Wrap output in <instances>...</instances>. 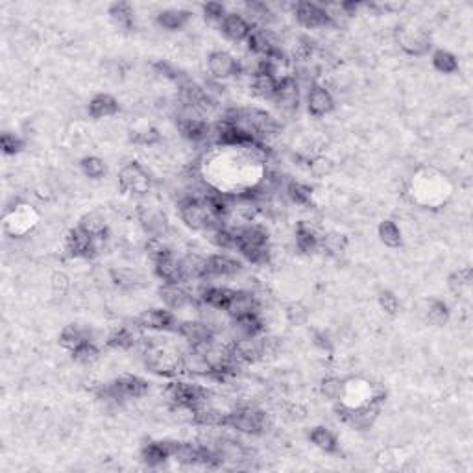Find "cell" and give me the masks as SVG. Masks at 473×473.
I'll return each instance as SVG.
<instances>
[{"label": "cell", "mask_w": 473, "mask_h": 473, "mask_svg": "<svg viewBox=\"0 0 473 473\" xmlns=\"http://www.w3.org/2000/svg\"><path fill=\"white\" fill-rule=\"evenodd\" d=\"M235 231V250H239L240 255L252 265H267L270 259V248H268L267 228L259 224L240 225Z\"/></svg>", "instance_id": "cell-1"}, {"label": "cell", "mask_w": 473, "mask_h": 473, "mask_svg": "<svg viewBox=\"0 0 473 473\" xmlns=\"http://www.w3.org/2000/svg\"><path fill=\"white\" fill-rule=\"evenodd\" d=\"M144 364L150 372L157 376L172 377L181 372V354L174 346L161 344V342H148L143 351Z\"/></svg>", "instance_id": "cell-2"}, {"label": "cell", "mask_w": 473, "mask_h": 473, "mask_svg": "<svg viewBox=\"0 0 473 473\" xmlns=\"http://www.w3.org/2000/svg\"><path fill=\"white\" fill-rule=\"evenodd\" d=\"M179 218L185 222L187 228L194 231H209L211 228L222 225L213 215L211 207L203 196H185L178 203Z\"/></svg>", "instance_id": "cell-3"}, {"label": "cell", "mask_w": 473, "mask_h": 473, "mask_svg": "<svg viewBox=\"0 0 473 473\" xmlns=\"http://www.w3.org/2000/svg\"><path fill=\"white\" fill-rule=\"evenodd\" d=\"M267 413L253 405H240L233 410H228L225 416V427L233 429L244 435H261L267 431Z\"/></svg>", "instance_id": "cell-4"}, {"label": "cell", "mask_w": 473, "mask_h": 473, "mask_svg": "<svg viewBox=\"0 0 473 473\" xmlns=\"http://www.w3.org/2000/svg\"><path fill=\"white\" fill-rule=\"evenodd\" d=\"M119 187L122 193L134 194V196H144L152 188V178L141 163L132 161L119 172Z\"/></svg>", "instance_id": "cell-5"}, {"label": "cell", "mask_w": 473, "mask_h": 473, "mask_svg": "<svg viewBox=\"0 0 473 473\" xmlns=\"http://www.w3.org/2000/svg\"><path fill=\"white\" fill-rule=\"evenodd\" d=\"M106 239H95L80 228H74L65 237V252L74 259H92L102 252Z\"/></svg>", "instance_id": "cell-6"}, {"label": "cell", "mask_w": 473, "mask_h": 473, "mask_svg": "<svg viewBox=\"0 0 473 473\" xmlns=\"http://www.w3.org/2000/svg\"><path fill=\"white\" fill-rule=\"evenodd\" d=\"M294 14L296 21L304 28H309V30L326 28L335 23L333 15H331L326 8H321L320 4H314V2H298Z\"/></svg>", "instance_id": "cell-7"}, {"label": "cell", "mask_w": 473, "mask_h": 473, "mask_svg": "<svg viewBox=\"0 0 473 473\" xmlns=\"http://www.w3.org/2000/svg\"><path fill=\"white\" fill-rule=\"evenodd\" d=\"M154 270L156 276L159 277L163 283H170V285H185V274H184V265L181 259L174 255L172 250L163 253L161 257L154 261Z\"/></svg>", "instance_id": "cell-8"}, {"label": "cell", "mask_w": 473, "mask_h": 473, "mask_svg": "<svg viewBox=\"0 0 473 473\" xmlns=\"http://www.w3.org/2000/svg\"><path fill=\"white\" fill-rule=\"evenodd\" d=\"M135 324H137L141 329L159 331V333H163V331H176V327H178L176 314L166 307L148 309V311H144V313L135 320Z\"/></svg>", "instance_id": "cell-9"}, {"label": "cell", "mask_w": 473, "mask_h": 473, "mask_svg": "<svg viewBox=\"0 0 473 473\" xmlns=\"http://www.w3.org/2000/svg\"><path fill=\"white\" fill-rule=\"evenodd\" d=\"M176 333H178V336H181L191 348L203 344V342H207V340H211L216 336L215 329L203 320L178 321Z\"/></svg>", "instance_id": "cell-10"}, {"label": "cell", "mask_w": 473, "mask_h": 473, "mask_svg": "<svg viewBox=\"0 0 473 473\" xmlns=\"http://www.w3.org/2000/svg\"><path fill=\"white\" fill-rule=\"evenodd\" d=\"M398 43L409 55H425L431 51V37L416 28H398Z\"/></svg>", "instance_id": "cell-11"}, {"label": "cell", "mask_w": 473, "mask_h": 473, "mask_svg": "<svg viewBox=\"0 0 473 473\" xmlns=\"http://www.w3.org/2000/svg\"><path fill=\"white\" fill-rule=\"evenodd\" d=\"M207 69H209L213 78L228 80L233 78V76H237V74L240 73V63L230 52L216 51L211 52L209 58H207Z\"/></svg>", "instance_id": "cell-12"}, {"label": "cell", "mask_w": 473, "mask_h": 473, "mask_svg": "<svg viewBox=\"0 0 473 473\" xmlns=\"http://www.w3.org/2000/svg\"><path fill=\"white\" fill-rule=\"evenodd\" d=\"M207 277H231L243 272V262L225 253H215L206 257Z\"/></svg>", "instance_id": "cell-13"}, {"label": "cell", "mask_w": 473, "mask_h": 473, "mask_svg": "<svg viewBox=\"0 0 473 473\" xmlns=\"http://www.w3.org/2000/svg\"><path fill=\"white\" fill-rule=\"evenodd\" d=\"M139 222L143 225L150 239H163L169 231V222H166L165 213L156 209V207H141L139 209Z\"/></svg>", "instance_id": "cell-14"}, {"label": "cell", "mask_w": 473, "mask_h": 473, "mask_svg": "<svg viewBox=\"0 0 473 473\" xmlns=\"http://www.w3.org/2000/svg\"><path fill=\"white\" fill-rule=\"evenodd\" d=\"M181 372L194 377H209L213 376V364L203 351L188 346L187 351L181 354Z\"/></svg>", "instance_id": "cell-15"}, {"label": "cell", "mask_w": 473, "mask_h": 473, "mask_svg": "<svg viewBox=\"0 0 473 473\" xmlns=\"http://www.w3.org/2000/svg\"><path fill=\"white\" fill-rule=\"evenodd\" d=\"M257 311H259V302L250 290H235V289L230 302H228V305H225L224 309V313L228 314L231 320L246 317V314L257 313Z\"/></svg>", "instance_id": "cell-16"}, {"label": "cell", "mask_w": 473, "mask_h": 473, "mask_svg": "<svg viewBox=\"0 0 473 473\" xmlns=\"http://www.w3.org/2000/svg\"><path fill=\"white\" fill-rule=\"evenodd\" d=\"M274 102L287 111H294L299 106V83L296 76H283L277 82V91Z\"/></svg>", "instance_id": "cell-17"}, {"label": "cell", "mask_w": 473, "mask_h": 473, "mask_svg": "<svg viewBox=\"0 0 473 473\" xmlns=\"http://www.w3.org/2000/svg\"><path fill=\"white\" fill-rule=\"evenodd\" d=\"M110 280L113 281V285L122 290H128V292L148 287V277L137 268H111Z\"/></svg>", "instance_id": "cell-18"}, {"label": "cell", "mask_w": 473, "mask_h": 473, "mask_svg": "<svg viewBox=\"0 0 473 473\" xmlns=\"http://www.w3.org/2000/svg\"><path fill=\"white\" fill-rule=\"evenodd\" d=\"M246 43H248L250 51L257 58H270V55L281 52L280 46L276 45L274 37H272V33L268 32L267 28H253Z\"/></svg>", "instance_id": "cell-19"}, {"label": "cell", "mask_w": 473, "mask_h": 473, "mask_svg": "<svg viewBox=\"0 0 473 473\" xmlns=\"http://www.w3.org/2000/svg\"><path fill=\"white\" fill-rule=\"evenodd\" d=\"M159 298L170 311H181V309L193 305V294L184 285L163 283V287L159 289Z\"/></svg>", "instance_id": "cell-20"}, {"label": "cell", "mask_w": 473, "mask_h": 473, "mask_svg": "<svg viewBox=\"0 0 473 473\" xmlns=\"http://www.w3.org/2000/svg\"><path fill=\"white\" fill-rule=\"evenodd\" d=\"M335 107V100L331 97V92L327 91L324 85L314 83L313 87L309 89L307 95V110L313 117H324L331 113Z\"/></svg>", "instance_id": "cell-21"}, {"label": "cell", "mask_w": 473, "mask_h": 473, "mask_svg": "<svg viewBox=\"0 0 473 473\" xmlns=\"http://www.w3.org/2000/svg\"><path fill=\"white\" fill-rule=\"evenodd\" d=\"M143 331L141 327L135 326H120L115 331H111L107 336V346L115 349H132L137 346L139 340H143Z\"/></svg>", "instance_id": "cell-22"}, {"label": "cell", "mask_w": 473, "mask_h": 473, "mask_svg": "<svg viewBox=\"0 0 473 473\" xmlns=\"http://www.w3.org/2000/svg\"><path fill=\"white\" fill-rule=\"evenodd\" d=\"M220 30L231 41H246L252 33L253 26L246 17L239 14H228L220 23Z\"/></svg>", "instance_id": "cell-23"}, {"label": "cell", "mask_w": 473, "mask_h": 473, "mask_svg": "<svg viewBox=\"0 0 473 473\" xmlns=\"http://www.w3.org/2000/svg\"><path fill=\"white\" fill-rule=\"evenodd\" d=\"M170 459L184 466H196L202 462V444L194 446L191 442H172Z\"/></svg>", "instance_id": "cell-24"}, {"label": "cell", "mask_w": 473, "mask_h": 473, "mask_svg": "<svg viewBox=\"0 0 473 473\" xmlns=\"http://www.w3.org/2000/svg\"><path fill=\"white\" fill-rule=\"evenodd\" d=\"M320 235L309 222L302 220L296 224V246H298L299 252L311 253L320 248Z\"/></svg>", "instance_id": "cell-25"}, {"label": "cell", "mask_w": 473, "mask_h": 473, "mask_svg": "<svg viewBox=\"0 0 473 473\" xmlns=\"http://www.w3.org/2000/svg\"><path fill=\"white\" fill-rule=\"evenodd\" d=\"M117 113H119V102L106 92H100L89 102V115L92 119H107V117H113Z\"/></svg>", "instance_id": "cell-26"}, {"label": "cell", "mask_w": 473, "mask_h": 473, "mask_svg": "<svg viewBox=\"0 0 473 473\" xmlns=\"http://www.w3.org/2000/svg\"><path fill=\"white\" fill-rule=\"evenodd\" d=\"M170 451H172V440L150 442L148 446L143 447L141 457L148 466H159L170 459Z\"/></svg>", "instance_id": "cell-27"}, {"label": "cell", "mask_w": 473, "mask_h": 473, "mask_svg": "<svg viewBox=\"0 0 473 473\" xmlns=\"http://www.w3.org/2000/svg\"><path fill=\"white\" fill-rule=\"evenodd\" d=\"M280 80L274 74L261 73L252 76V92L262 100H274Z\"/></svg>", "instance_id": "cell-28"}, {"label": "cell", "mask_w": 473, "mask_h": 473, "mask_svg": "<svg viewBox=\"0 0 473 473\" xmlns=\"http://www.w3.org/2000/svg\"><path fill=\"white\" fill-rule=\"evenodd\" d=\"M231 294H233V289H228V287H206V289H202V292H200V299H202V304L207 305V307L224 311L228 302H230Z\"/></svg>", "instance_id": "cell-29"}, {"label": "cell", "mask_w": 473, "mask_h": 473, "mask_svg": "<svg viewBox=\"0 0 473 473\" xmlns=\"http://www.w3.org/2000/svg\"><path fill=\"white\" fill-rule=\"evenodd\" d=\"M188 21H191V11H185V9H163L157 14V24L170 32L185 28Z\"/></svg>", "instance_id": "cell-30"}, {"label": "cell", "mask_w": 473, "mask_h": 473, "mask_svg": "<svg viewBox=\"0 0 473 473\" xmlns=\"http://www.w3.org/2000/svg\"><path fill=\"white\" fill-rule=\"evenodd\" d=\"M78 228L85 231V233L91 235V237H95V239H107V224L98 213L83 215L82 218H80Z\"/></svg>", "instance_id": "cell-31"}, {"label": "cell", "mask_w": 473, "mask_h": 473, "mask_svg": "<svg viewBox=\"0 0 473 473\" xmlns=\"http://www.w3.org/2000/svg\"><path fill=\"white\" fill-rule=\"evenodd\" d=\"M377 233H379L381 243L388 248H400L403 244V235H401V230L394 220H383L377 228Z\"/></svg>", "instance_id": "cell-32"}, {"label": "cell", "mask_w": 473, "mask_h": 473, "mask_svg": "<svg viewBox=\"0 0 473 473\" xmlns=\"http://www.w3.org/2000/svg\"><path fill=\"white\" fill-rule=\"evenodd\" d=\"M85 340H91L87 335V331L82 329L80 326H74V324H70V326H65L60 335L61 348L69 349V351H73V349L78 348V346L82 344V342H85Z\"/></svg>", "instance_id": "cell-33"}, {"label": "cell", "mask_w": 473, "mask_h": 473, "mask_svg": "<svg viewBox=\"0 0 473 473\" xmlns=\"http://www.w3.org/2000/svg\"><path fill=\"white\" fill-rule=\"evenodd\" d=\"M207 233V239L213 246L220 250H235V231L231 228H225V225H216L211 228Z\"/></svg>", "instance_id": "cell-34"}, {"label": "cell", "mask_w": 473, "mask_h": 473, "mask_svg": "<svg viewBox=\"0 0 473 473\" xmlns=\"http://www.w3.org/2000/svg\"><path fill=\"white\" fill-rule=\"evenodd\" d=\"M110 15L113 23L120 26L122 30H129L134 26V8L128 2H115L110 6Z\"/></svg>", "instance_id": "cell-35"}, {"label": "cell", "mask_w": 473, "mask_h": 473, "mask_svg": "<svg viewBox=\"0 0 473 473\" xmlns=\"http://www.w3.org/2000/svg\"><path fill=\"white\" fill-rule=\"evenodd\" d=\"M311 442L326 453H336L339 450V440L327 427H314L311 431Z\"/></svg>", "instance_id": "cell-36"}, {"label": "cell", "mask_w": 473, "mask_h": 473, "mask_svg": "<svg viewBox=\"0 0 473 473\" xmlns=\"http://www.w3.org/2000/svg\"><path fill=\"white\" fill-rule=\"evenodd\" d=\"M285 193L290 202L296 203V206H309V203H311V196H313L311 187H307V185L304 184H298V181L287 184Z\"/></svg>", "instance_id": "cell-37"}, {"label": "cell", "mask_w": 473, "mask_h": 473, "mask_svg": "<svg viewBox=\"0 0 473 473\" xmlns=\"http://www.w3.org/2000/svg\"><path fill=\"white\" fill-rule=\"evenodd\" d=\"M432 67L442 74H453L459 70V61L451 52L437 51L432 54Z\"/></svg>", "instance_id": "cell-38"}, {"label": "cell", "mask_w": 473, "mask_h": 473, "mask_svg": "<svg viewBox=\"0 0 473 473\" xmlns=\"http://www.w3.org/2000/svg\"><path fill=\"white\" fill-rule=\"evenodd\" d=\"M70 354H73L74 361L80 364H92L95 361H98V357H100V351H98V348L95 346L92 340H85V342H82V344H80L76 349H73Z\"/></svg>", "instance_id": "cell-39"}, {"label": "cell", "mask_w": 473, "mask_h": 473, "mask_svg": "<svg viewBox=\"0 0 473 473\" xmlns=\"http://www.w3.org/2000/svg\"><path fill=\"white\" fill-rule=\"evenodd\" d=\"M344 386L346 381H342L339 377H326L320 385V392L326 400L340 401L344 395Z\"/></svg>", "instance_id": "cell-40"}, {"label": "cell", "mask_w": 473, "mask_h": 473, "mask_svg": "<svg viewBox=\"0 0 473 473\" xmlns=\"http://www.w3.org/2000/svg\"><path fill=\"white\" fill-rule=\"evenodd\" d=\"M427 320L432 326H444L450 321V307L440 299H431L427 309Z\"/></svg>", "instance_id": "cell-41"}, {"label": "cell", "mask_w": 473, "mask_h": 473, "mask_svg": "<svg viewBox=\"0 0 473 473\" xmlns=\"http://www.w3.org/2000/svg\"><path fill=\"white\" fill-rule=\"evenodd\" d=\"M80 169H82L83 174L91 179H100L102 176L106 174V165H104V161H102L100 157L95 156L83 157V159L80 161Z\"/></svg>", "instance_id": "cell-42"}, {"label": "cell", "mask_w": 473, "mask_h": 473, "mask_svg": "<svg viewBox=\"0 0 473 473\" xmlns=\"http://www.w3.org/2000/svg\"><path fill=\"white\" fill-rule=\"evenodd\" d=\"M472 285V268H462V270L451 274L450 277V289L455 294H462L464 290L469 289Z\"/></svg>", "instance_id": "cell-43"}, {"label": "cell", "mask_w": 473, "mask_h": 473, "mask_svg": "<svg viewBox=\"0 0 473 473\" xmlns=\"http://www.w3.org/2000/svg\"><path fill=\"white\" fill-rule=\"evenodd\" d=\"M377 302H379V307H381L383 311H385V314H388V317H395L398 311H400V299H398V296H395L394 292H390V290L379 292Z\"/></svg>", "instance_id": "cell-44"}, {"label": "cell", "mask_w": 473, "mask_h": 473, "mask_svg": "<svg viewBox=\"0 0 473 473\" xmlns=\"http://www.w3.org/2000/svg\"><path fill=\"white\" fill-rule=\"evenodd\" d=\"M0 147H2V152L8 154V156H15V154H18L21 150L24 148V143L23 139L17 137L15 134H2V137H0Z\"/></svg>", "instance_id": "cell-45"}, {"label": "cell", "mask_w": 473, "mask_h": 473, "mask_svg": "<svg viewBox=\"0 0 473 473\" xmlns=\"http://www.w3.org/2000/svg\"><path fill=\"white\" fill-rule=\"evenodd\" d=\"M203 15H206L207 18H211V21L222 23L225 15H228V11H225V8L220 2H207V4H203Z\"/></svg>", "instance_id": "cell-46"}, {"label": "cell", "mask_w": 473, "mask_h": 473, "mask_svg": "<svg viewBox=\"0 0 473 473\" xmlns=\"http://www.w3.org/2000/svg\"><path fill=\"white\" fill-rule=\"evenodd\" d=\"M52 294L55 296V298H63L65 294H67V290H69V280H67V276L65 274H54L52 276Z\"/></svg>", "instance_id": "cell-47"}]
</instances>
